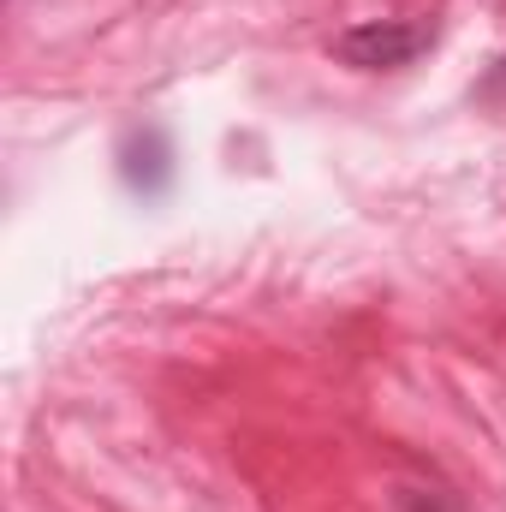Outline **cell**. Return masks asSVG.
Wrapping results in <instances>:
<instances>
[{
    "mask_svg": "<svg viewBox=\"0 0 506 512\" xmlns=\"http://www.w3.org/2000/svg\"><path fill=\"white\" fill-rule=\"evenodd\" d=\"M429 48V30L423 24H405V18H370V24H352L334 36V54L358 72H387V66H405Z\"/></svg>",
    "mask_w": 506,
    "mask_h": 512,
    "instance_id": "1",
    "label": "cell"
},
{
    "mask_svg": "<svg viewBox=\"0 0 506 512\" xmlns=\"http://www.w3.org/2000/svg\"><path fill=\"white\" fill-rule=\"evenodd\" d=\"M489 90H495V96H506V60H501V72L489 78Z\"/></svg>",
    "mask_w": 506,
    "mask_h": 512,
    "instance_id": "2",
    "label": "cell"
}]
</instances>
